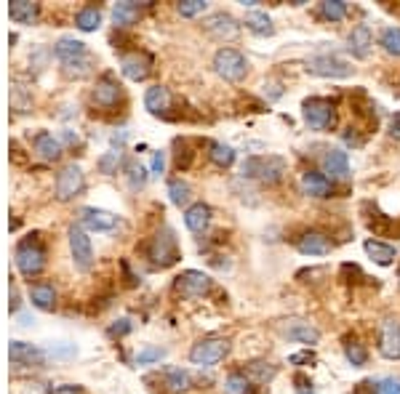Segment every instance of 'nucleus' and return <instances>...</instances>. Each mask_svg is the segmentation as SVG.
<instances>
[{"instance_id":"f257e3e1","label":"nucleus","mask_w":400,"mask_h":394,"mask_svg":"<svg viewBox=\"0 0 400 394\" xmlns=\"http://www.w3.org/2000/svg\"><path fill=\"white\" fill-rule=\"evenodd\" d=\"M54 54H57V59L61 61L64 75H70V78H83V75H88L91 67H94V59H91L88 48H86V43H80V40H75V38H61L59 43L54 45Z\"/></svg>"},{"instance_id":"f03ea898","label":"nucleus","mask_w":400,"mask_h":394,"mask_svg":"<svg viewBox=\"0 0 400 394\" xmlns=\"http://www.w3.org/2000/svg\"><path fill=\"white\" fill-rule=\"evenodd\" d=\"M240 171L246 178H259L261 184H278L286 176L288 165L278 155H261V158H248Z\"/></svg>"},{"instance_id":"7ed1b4c3","label":"nucleus","mask_w":400,"mask_h":394,"mask_svg":"<svg viewBox=\"0 0 400 394\" xmlns=\"http://www.w3.org/2000/svg\"><path fill=\"white\" fill-rule=\"evenodd\" d=\"M304 123L312 128V131H331L337 125V107L331 98H320L312 96L304 101Z\"/></svg>"},{"instance_id":"20e7f679","label":"nucleus","mask_w":400,"mask_h":394,"mask_svg":"<svg viewBox=\"0 0 400 394\" xmlns=\"http://www.w3.org/2000/svg\"><path fill=\"white\" fill-rule=\"evenodd\" d=\"M46 267V248L38 237H27L21 240L19 248H17V269L24 277H35L43 272Z\"/></svg>"},{"instance_id":"39448f33","label":"nucleus","mask_w":400,"mask_h":394,"mask_svg":"<svg viewBox=\"0 0 400 394\" xmlns=\"http://www.w3.org/2000/svg\"><path fill=\"white\" fill-rule=\"evenodd\" d=\"M214 70L219 72L227 83H240L248 72V61L235 48H219L214 56Z\"/></svg>"},{"instance_id":"423d86ee","label":"nucleus","mask_w":400,"mask_h":394,"mask_svg":"<svg viewBox=\"0 0 400 394\" xmlns=\"http://www.w3.org/2000/svg\"><path fill=\"white\" fill-rule=\"evenodd\" d=\"M227 355H230V341L227 338H203L190 349V360L200 368H211V365L221 362Z\"/></svg>"},{"instance_id":"0eeeda50","label":"nucleus","mask_w":400,"mask_h":394,"mask_svg":"<svg viewBox=\"0 0 400 394\" xmlns=\"http://www.w3.org/2000/svg\"><path fill=\"white\" fill-rule=\"evenodd\" d=\"M174 291L181 296V298H203V296L211 291V277L198 272V269H187L177 277L174 282Z\"/></svg>"},{"instance_id":"6e6552de","label":"nucleus","mask_w":400,"mask_h":394,"mask_svg":"<svg viewBox=\"0 0 400 394\" xmlns=\"http://www.w3.org/2000/svg\"><path fill=\"white\" fill-rule=\"evenodd\" d=\"M150 258L160 264V267H171V264H177V258H179V245H177V237L174 232L166 227V229H160L158 237L152 240V248H150Z\"/></svg>"},{"instance_id":"1a4fd4ad","label":"nucleus","mask_w":400,"mask_h":394,"mask_svg":"<svg viewBox=\"0 0 400 394\" xmlns=\"http://www.w3.org/2000/svg\"><path fill=\"white\" fill-rule=\"evenodd\" d=\"M70 251H72V261L80 272H88L94 267V245H91V237L86 235L80 227L70 229Z\"/></svg>"},{"instance_id":"9d476101","label":"nucleus","mask_w":400,"mask_h":394,"mask_svg":"<svg viewBox=\"0 0 400 394\" xmlns=\"http://www.w3.org/2000/svg\"><path fill=\"white\" fill-rule=\"evenodd\" d=\"M307 72L318 75V78H350L352 67L347 61L337 59V56H312L307 59Z\"/></svg>"},{"instance_id":"9b49d317","label":"nucleus","mask_w":400,"mask_h":394,"mask_svg":"<svg viewBox=\"0 0 400 394\" xmlns=\"http://www.w3.org/2000/svg\"><path fill=\"white\" fill-rule=\"evenodd\" d=\"M83 171H80V165H64L59 171V176H57V197H59L61 203H67V200H72V197H78L83 192Z\"/></svg>"},{"instance_id":"f8f14e48","label":"nucleus","mask_w":400,"mask_h":394,"mask_svg":"<svg viewBox=\"0 0 400 394\" xmlns=\"http://www.w3.org/2000/svg\"><path fill=\"white\" fill-rule=\"evenodd\" d=\"M203 30L211 35V38L217 40H232L235 35H238V21L232 19L230 14H224V11H219V14H211L208 19L203 21Z\"/></svg>"},{"instance_id":"ddd939ff","label":"nucleus","mask_w":400,"mask_h":394,"mask_svg":"<svg viewBox=\"0 0 400 394\" xmlns=\"http://www.w3.org/2000/svg\"><path fill=\"white\" fill-rule=\"evenodd\" d=\"M80 224L91 232H112L118 227V216L101 208H83L80 211Z\"/></svg>"},{"instance_id":"4468645a","label":"nucleus","mask_w":400,"mask_h":394,"mask_svg":"<svg viewBox=\"0 0 400 394\" xmlns=\"http://www.w3.org/2000/svg\"><path fill=\"white\" fill-rule=\"evenodd\" d=\"M120 70H123V75L128 80H144L150 72H152V59H150V54H141V51H134V54H126L123 59H120Z\"/></svg>"},{"instance_id":"2eb2a0df","label":"nucleus","mask_w":400,"mask_h":394,"mask_svg":"<svg viewBox=\"0 0 400 394\" xmlns=\"http://www.w3.org/2000/svg\"><path fill=\"white\" fill-rule=\"evenodd\" d=\"M379 352L387 360H400V322L384 320L379 333Z\"/></svg>"},{"instance_id":"dca6fc26","label":"nucleus","mask_w":400,"mask_h":394,"mask_svg":"<svg viewBox=\"0 0 400 394\" xmlns=\"http://www.w3.org/2000/svg\"><path fill=\"white\" fill-rule=\"evenodd\" d=\"M280 331H283L286 338L299 341V344H307V346H312V344H318L320 341V331L312 325V322H307V320H288Z\"/></svg>"},{"instance_id":"f3484780","label":"nucleus","mask_w":400,"mask_h":394,"mask_svg":"<svg viewBox=\"0 0 400 394\" xmlns=\"http://www.w3.org/2000/svg\"><path fill=\"white\" fill-rule=\"evenodd\" d=\"M297 248H299V253H304V256H328L331 248H334V242L323 235V232H304L299 237V242H297Z\"/></svg>"},{"instance_id":"a211bd4d","label":"nucleus","mask_w":400,"mask_h":394,"mask_svg":"<svg viewBox=\"0 0 400 394\" xmlns=\"http://www.w3.org/2000/svg\"><path fill=\"white\" fill-rule=\"evenodd\" d=\"M323 171L331 176V181H347L350 178V158L341 149H328L323 158Z\"/></svg>"},{"instance_id":"6ab92c4d","label":"nucleus","mask_w":400,"mask_h":394,"mask_svg":"<svg viewBox=\"0 0 400 394\" xmlns=\"http://www.w3.org/2000/svg\"><path fill=\"white\" fill-rule=\"evenodd\" d=\"M371 45H374V35H371V30H368L366 24H358V27L350 32V38H347V51H350L355 59H366L368 51H371Z\"/></svg>"},{"instance_id":"aec40b11","label":"nucleus","mask_w":400,"mask_h":394,"mask_svg":"<svg viewBox=\"0 0 400 394\" xmlns=\"http://www.w3.org/2000/svg\"><path fill=\"white\" fill-rule=\"evenodd\" d=\"M118 98H120V85L110 75H104L97 83V88H94V104H99L101 110H112L118 104Z\"/></svg>"},{"instance_id":"412c9836","label":"nucleus","mask_w":400,"mask_h":394,"mask_svg":"<svg viewBox=\"0 0 400 394\" xmlns=\"http://www.w3.org/2000/svg\"><path fill=\"white\" fill-rule=\"evenodd\" d=\"M8 357H11L14 365H40V360H43L40 349H35L27 341H11L8 344Z\"/></svg>"},{"instance_id":"4be33fe9","label":"nucleus","mask_w":400,"mask_h":394,"mask_svg":"<svg viewBox=\"0 0 400 394\" xmlns=\"http://www.w3.org/2000/svg\"><path fill=\"white\" fill-rule=\"evenodd\" d=\"M144 107H147L152 115H166V112L171 110V94H168V88H166V85H152V88H147V94H144Z\"/></svg>"},{"instance_id":"5701e85b","label":"nucleus","mask_w":400,"mask_h":394,"mask_svg":"<svg viewBox=\"0 0 400 394\" xmlns=\"http://www.w3.org/2000/svg\"><path fill=\"white\" fill-rule=\"evenodd\" d=\"M301 192L310 197H328L331 195V181L320 171H307L301 176Z\"/></svg>"},{"instance_id":"b1692460","label":"nucleus","mask_w":400,"mask_h":394,"mask_svg":"<svg viewBox=\"0 0 400 394\" xmlns=\"http://www.w3.org/2000/svg\"><path fill=\"white\" fill-rule=\"evenodd\" d=\"M208 221H211V208H208L206 203H195V205H190L187 214H184V224H187V229L195 232V235L206 232Z\"/></svg>"},{"instance_id":"393cba45","label":"nucleus","mask_w":400,"mask_h":394,"mask_svg":"<svg viewBox=\"0 0 400 394\" xmlns=\"http://www.w3.org/2000/svg\"><path fill=\"white\" fill-rule=\"evenodd\" d=\"M366 253L371 256V261H377L379 267H390L395 258H398V251L392 248V245H387V242H381V240H366Z\"/></svg>"},{"instance_id":"a878e982","label":"nucleus","mask_w":400,"mask_h":394,"mask_svg":"<svg viewBox=\"0 0 400 394\" xmlns=\"http://www.w3.org/2000/svg\"><path fill=\"white\" fill-rule=\"evenodd\" d=\"M139 14H141L139 3L123 0V3H118V6L112 8V21H115V27H131V24H137Z\"/></svg>"},{"instance_id":"bb28decb","label":"nucleus","mask_w":400,"mask_h":394,"mask_svg":"<svg viewBox=\"0 0 400 394\" xmlns=\"http://www.w3.org/2000/svg\"><path fill=\"white\" fill-rule=\"evenodd\" d=\"M38 3H30V0H14L8 6V17L17 21V24H32L38 19Z\"/></svg>"},{"instance_id":"cd10ccee","label":"nucleus","mask_w":400,"mask_h":394,"mask_svg":"<svg viewBox=\"0 0 400 394\" xmlns=\"http://www.w3.org/2000/svg\"><path fill=\"white\" fill-rule=\"evenodd\" d=\"M30 301L38 307V309H43V312H51L54 307H57V293H54V288L51 285H32L30 288Z\"/></svg>"},{"instance_id":"c85d7f7f","label":"nucleus","mask_w":400,"mask_h":394,"mask_svg":"<svg viewBox=\"0 0 400 394\" xmlns=\"http://www.w3.org/2000/svg\"><path fill=\"white\" fill-rule=\"evenodd\" d=\"M35 152H38L43 160H59L61 144L51 136V134H46V131H43V134L35 136Z\"/></svg>"},{"instance_id":"c756f323","label":"nucleus","mask_w":400,"mask_h":394,"mask_svg":"<svg viewBox=\"0 0 400 394\" xmlns=\"http://www.w3.org/2000/svg\"><path fill=\"white\" fill-rule=\"evenodd\" d=\"M208 158H211V163H214L217 168H230V165L235 163V149H232L230 144L214 141V144L208 147Z\"/></svg>"},{"instance_id":"7c9ffc66","label":"nucleus","mask_w":400,"mask_h":394,"mask_svg":"<svg viewBox=\"0 0 400 394\" xmlns=\"http://www.w3.org/2000/svg\"><path fill=\"white\" fill-rule=\"evenodd\" d=\"M75 24H78V30H83V32H94V30L101 24L99 6H86V8H80L78 17H75Z\"/></svg>"},{"instance_id":"2f4dec72","label":"nucleus","mask_w":400,"mask_h":394,"mask_svg":"<svg viewBox=\"0 0 400 394\" xmlns=\"http://www.w3.org/2000/svg\"><path fill=\"white\" fill-rule=\"evenodd\" d=\"M246 27H248L251 32H257V35H272V32H275L272 19H270L264 11H251V14H246Z\"/></svg>"},{"instance_id":"473e14b6","label":"nucleus","mask_w":400,"mask_h":394,"mask_svg":"<svg viewBox=\"0 0 400 394\" xmlns=\"http://www.w3.org/2000/svg\"><path fill=\"white\" fill-rule=\"evenodd\" d=\"M168 197H171L174 205L181 208V205H187L192 200V187L187 181H181V178H174V181H168Z\"/></svg>"},{"instance_id":"72a5a7b5","label":"nucleus","mask_w":400,"mask_h":394,"mask_svg":"<svg viewBox=\"0 0 400 394\" xmlns=\"http://www.w3.org/2000/svg\"><path fill=\"white\" fill-rule=\"evenodd\" d=\"M347 3L344 0H326V3H320V17L326 21H341L347 17Z\"/></svg>"},{"instance_id":"f704fd0d","label":"nucleus","mask_w":400,"mask_h":394,"mask_svg":"<svg viewBox=\"0 0 400 394\" xmlns=\"http://www.w3.org/2000/svg\"><path fill=\"white\" fill-rule=\"evenodd\" d=\"M246 371L254 375L259 384H267V381H272L275 378V365H270V362H264V360H254V362H248L246 365Z\"/></svg>"},{"instance_id":"c9c22d12","label":"nucleus","mask_w":400,"mask_h":394,"mask_svg":"<svg viewBox=\"0 0 400 394\" xmlns=\"http://www.w3.org/2000/svg\"><path fill=\"white\" fill-rule=\"evenodd\" d=\"M379 43L390 56H400V27H387V30L381 32Z\"/></svg>"},{"instance_id":"e433bc0d","label":"nucleus","mask_w":400,"mask_h":394,"mask_svg":"<svg viewBox=\"0 0 400 394\" xmlns=\"http://www.w3.org/2000/svg\"><path fill=\"white\" fill-rule=\"evenodd\" d=\"M344 357H347L350 365H355V368H363V365L368 362V352H366V346L358 344V341H347V344H344Z\"/></svg>"},{"instance_id":"4c0bfd02","label":"nucleus","mask_w":400,"mask_h":394,"mask_svg":"<svg viewBox=\"0 0 400 394\" xmlns=\"http://www.w3.org/2000/svg\"><path fill=\"white\" fill-rule=\"evenodd\" d=\"M166 384H168L171 392H187L190 389V375L184 373L181 368H171L166 373Z\"/></svg>"},{"instance_id":"58836bf2","label":"nucleus","mask_w":400,"mask_h":394,"mask_svg":"<svg viewBox=\"0 0 400 394\" xmlns=\"http://www.w3.org/2000/svg\"><path fill=\"white\" fill-rule=\"evenodd\" d=\"M248 375L246 373H230L227 375V381H224V389L227 394H248Z\"/></svg>"},{"instance_id":"ea45409f","label":"nucleus","mask_w":400,"mask_h":394,"mask_svg":"<svg viewBox=\"0 0 400 394\" xmlns=\"http://www.w3.org/2000/svg\"><path fill=\"white\" fill-rule=\"evenodd\" d=\"M177 8H179L181 17L192 19V17H198V14H203V11H206V3H203V0H184V3H179V6H177Z\"/></svg>"},{"instance_id":"a19ab883","label":"nucleus","mask_w":400,"mask_h":394,"mask_svg":"<svg viewBox=\"0 0 400 394\" xmlns=\"http://www.w3.org/2000/svg\"><path fill=\"white\" fill-rule=\"evenodd\" d=\"M163 357H166V349L150 346V349H144V352L137 355V362H139V365H147V362H158V360H163Z\"/></svg>"},{"instance_id":"79ce46f5","label":"nucleus","mask_w":400,"mask_h":394,"mask_svg":"<svg viewBox=\"0 0 400 394\" xmlns=\"http://www.w3.org/2000/svg\"><path fill=\"white\" fill-rule=\"evenodd\" d=\"M118 163H120V155H118V152H107V155H104V158L99 160V171H101V174H115Z\"/></svg>"},{"instance_id":"37998d69","label":"nucleus","mask_w":400,"mask_h":394,"mask_svg":"<svg viewBox=\"0 0 400 394\" xmlns=\"http://www.w3.org/2000/svg\"><path fill=\"white\" fill-rule=\"evenodd\" d=\"M377 394H400V378H384V381H379Z\"/></svg>"},{"instance_id":"c03bdc74","label":"nucleus","mask_w":400,"mask_h":394,"mask_svg":"<svg viewBox=\"0 0 400 394\" xmlns=\"http://www.w3.org/2000/svg\"><path fill=\"white\" fill-rule=\"evenodd\" d=\"M128 174H131V187H134V189H141V187H144V181H147V171H144L141 165H131V171H128Z\"/></svg>"},{"instance_id":"a18cd8bd","label":"nucleus","mask_w":400,"mask_h":394,"mask_svg":"<svg viewBox=\"0 0 400 394\" xmlns=\"http://www.w3.org/2000/svg\"><path fill=\"white\" fill-rule=\"evenodd\" d=\"M312 360H315V355H312L310 349H304V352H297V355L288 357V362H291V365H301V362H312Z\"/></svg>"},{"instance_id":"49530a36","label":"nucleus","mask_w":400,"mask_h":394,"mask_svg":"<svg viewBox=\"0 0 400 394\" xmlns=\"http://www.w3.org/2000/svg\"><path fill=\"white\" fill-rule=\"evenodd\" d=\"M163 168H166V152H155V155H152V174H155V176H160V174H163Z\"/></svg>"},{"instance_id":"de8ad7c7","label":"nucleus","mask_w":400,"mask_h":394,"mask_svg":"<svg viewBox=\"0 0 400 394\" xmlns=\"http://www.w3.org/2000/svg\"><path fill=\"white\" fill-rule=\"evenodd\" d=\"M131 331V325H128V320H118L112 328H110V335H123Z\"/></svg>"},{"instance_id":"09e8293b","label":"nucleus","mask_w":400,"mask_h":394,"mask_svg":"<svg viewBox=\"0 0 400 394\" xmlns=\"http://www.w3.org/2000/svg\"><path fill=\"white\" fill-rule=\"evenodd\" d=\"M390 136L400 138V112L398 115H392V120H390Z\"/></svg>"},{"instance_id":"8fccbe9b","label":"nucleus","mask_w":400,"mask_h":394,"mask_svg":"<svg viewBox=\"0 0 400 394\" xmlns=\"http://www.w3.org/2000/svg\"><path fill=\"white\" fill-rule=\"evenodd\" d=\"M51 394H83L80 392V386H72V384H64V386H57Z\"/></svg>"},{"instance_id":"3c124183","label":"nucleus","mask_w":400,"mask_h":394,"mask_svg":"<svg viewBox=\"0 0 400 394\" xmlns=\"http://www.w3.org/2000/svg\"><path fill=\"white\" fill-rule=\"evenodd\" d=\"M24 394H48V389H46V384H30Z\"/></svg>"},{"instance_id":"603ef678","label":"nucleus","mask_w":400,"mask_h":394,"mask_svg":"<svg viewBox=\"0 0 400 394\" xmlns=\"http://www.w3.org/2000/svg\"><path fill=\"white\" fill-rule=\"evenodd\" d=\"M398 277H400V272H398Z\"/></svg>"}]
</instances>
